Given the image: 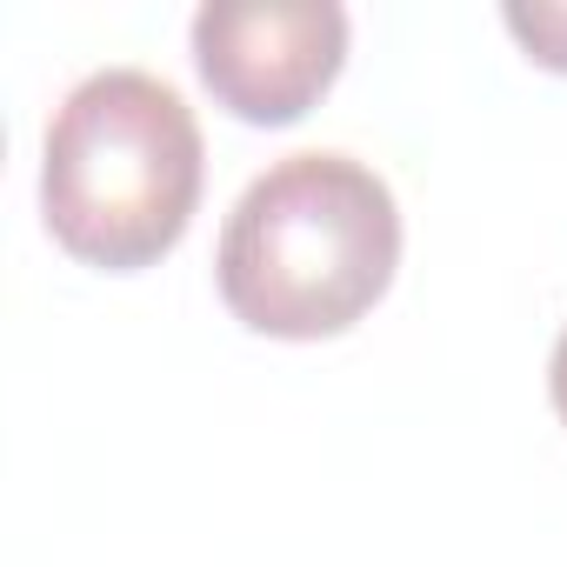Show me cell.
Instances as JSON below:
<instances>
[{
    "instance_id": "obj_1",
    "label": "cell",
    "mask_w": 567,
    "mask_h": 567,
    "mask_svg": "<svg viewBox=\"0 0 567 567\" xmlns=\"http://www.w3.org/2000/svg\"><path fill=\"white\" fill-rule=\"evenodd\" d=\"M401 267V207L348 154L274 161L220 227V301L267 341L348 334Z\"/></svg>"
},
{
    "instance_id": "obj_5",
    "label": "cell",
    "mask_w": 567,
    "mask_h": 567,
    "mask_svg": "<svg viewBox=\"0 0 567 567\" xmlns=\"http://www.w3.org/2000/svg\"><path fill=\"white\" fill-rule=\"evenodd\" d=\"M547 388H554V414H560V427H567V334L554 341V361H547Z\"/></svg>"
},
{
    "instance_id": "obj_4",
    "label": "cell",
    "mask_w": 567,
    "mask_h": 567,
    "mask_svg": "<svg viewBox=\"0 0 567 567\" xmlns=\"http://www.w3.org/2000/svg\"><path fill=\"white\" fill-rule=\"evenodd\" d=\"M507 34L527 48L534 68L567 74V0H507Z\"/></svg>"
},
{
    "instance_id": "obj_2",
    "label": "cell",
    "mask_w": 567,
    "mask_h": 567,
    "mask_svg": "<svg viewBox=\"0 0 567 567\" xmlns=\"http://www.w3.org/2000/svg\"><path fill=\"white\" fill-rule=\"evenodd\" d=\"M200 174L207 154L194 107L161 74L101 68L48 121L41 214L74 260L141 274L181 247L200 207Z\"/></svg>"
},
{
    "instance_id": "obj_3",
    "label": "cell",
    "mask_w": 567,
    "mask_h": 567,
    "mask_svg": "<svg viewBox=\"0 0 567 567\" xmlns=\"http://www.w3.org/2000/svg\"><path fill=\"white\" fill-rule=\"evenodd\" d=\"M348 61L334 0H207L194 14V68L247 127H295Z\"/></svg>"
}]
</instances>
